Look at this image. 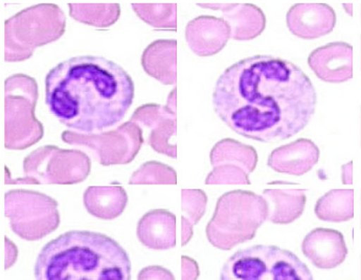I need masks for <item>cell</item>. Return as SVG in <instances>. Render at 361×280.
I'll return each mask as SVG.
<instances>
[{
    "label": "cell",
    "mask_w": 361,
    "mask_h": 280,
    "mask_svg": "<svg viewBox=\"0 0 361 280\" xmlns=\"http://www.w3.org/2000/svg\"><path fill=\"white\" fill-rule=\"evenodd\" d=\"M317 91L293 62L257 55L226 68L216 82L213 106L218 117L248 139H290L314 115Z\"/></svg>",
    "instance_id": "cell-1"
},
{
    "label": "cell",
    "mask_w": 361,
    "mask_h": 280,
    "mask_svg": "<svg viewBox=\"0 0 361 280\" xmlns=\"http://www.w3.org/2000/svg\"><path fill=\"white\" fill-rule=\"evenodd\" d=\"M133 81L103 57L79 56L45 77V102L63 126L80 134H99L122 122L133 103Z\"/></svg>",
    "instance_id": "cell-2"
},
{
    "label": "cell",
    "mask_w": 361,
    "mask_h": 280,
    "mask_svg": "<svg viewBox=\"0 0 361 280\" xmlns=\"http://www.w3.org/2000/svg\"><path fill=\"white\" fill-rule=\"evenodd\" d=\"M34 275L35 280H131V260L110 236L71 230L41 249Z\"/></svg>",
    "instance_id": "cell-3"
},
{
    "label": "cell",
    "mask_w": 361,
    "mask_h": 280,
    "mask_svg": "<svg viewBox=\"0 0 361 280\" xmlns=\"http://www.w3.org/2000/svg\"><path fill=\"white\" fill-rule=\"evenodd\" d=\"M267 217L268 206L262 196L247 191H228L218 199L207 223V241L217 249L230 251L254 240Z\"/></svg>",
    "instance_id": "cell-4"
},
{
    "label": "cell",
    "mask_w": 361,
    "mask_h": 280,
    "mask_svg": "<svg viewBox=\"0 0 361 280\" xmlns=\"http://www.w3.org/2000/svg\"><path fill=\"white\" fill-rule=\"evenodd\" d=\"M66 27V15L57 4H37L17 13L4 23V61L30 59L38 47L61 38Z\"/></svg>",
    "instance_id": "cell-5"
},
{
    "label": "cell",
    "mask_w": 361,
    "mask_h": 280,
    "mask_svg": "<svg viewBox=\"0 0 361 280\" xmlns=\"http://www.w3.org/2000/svg\"><path fill=\"white\" fill-rule=\"evenodd\" d=\"M220 280H314L295 253L278 246L256 245L238 250L224 262Z\"/></svg>",
    "instance_id": "cell-6"
},
{
    "label": "cell",
    "mask_w": 361,
    "mask_h": 280,
    "mask_svg": "<svg viewBox=\"0 0 361 280\" xmlns=\"http://www.w3.org/2000/svg\"><path fill=\"white\" fill-rule=\"evenodd\" d=\"M38 84L34 77L18 73L4 81V148L23 151L38 144L44 128L35 115Z\"/></svg>",
    "instance_id": "cell-7"
},
{
    "label": "cell",
    "mask_w": 361,
    "mask_h": 280,
    "mask_svg": "<svg viewBox=\"0 0 361 280\" xmlns=\"http://www.w3.org/2000/svg\"><path fill=\"white\" fill-rule=\"evenodd\" d=\"M92 171V161L86 153L44 146L30 153L23 160L25 176L13 179L6 167V185H73L83 182Z\"/></svg>",
    "instance_id": "cell-8"
},
{
    "label": "cell",
    "mask_w": 361,
    "mask_h": 280,
    "mask_svg": "<svg viewBox=\"0 0 361 280\" xmlns=\"http://www.w3.org/2000/svg\"><path fill=\"white\" fill-rule=\"evenodd\" d=\"M4 215L12 231L27 242L42 240L61 224L58 202L40 191L27 189L6 193Z\"/></svg>",
    "instance_id": "cell-9"
},
{
    "label": "cell",
    "mask_w": 361,
    "mask_h": 280,
    "mask_svg": "<svg viewBox=\"0 0 361 280\" xmlns=\"http://www.w3.org/2000/svg\"><path fill=\"white\" fill-rule=\"evenodd\" d=\"M61 137L69 146L90 153L103 167L129 165L137 156L144 144L142 129L130 120L99 134H80L67 130L62 133Z\"/></svg>",
    "instance_id": "cell-10"
},
{
    "label": "cell",
    "mask_w": 361,
    "mask_h": 280,
    "mask_svg": "<svg viewBox=\"0 0 361 280\" xmlns=\"http://www.w3.org/2000/svg\"><path fill=\"white\" fill-rule=\"evenodd\" d=\"M130 122L149 131V146L164 156L176 158V146L172 140L176 134V113L166 106L146 104L133 112Z\"/></svg>",
    "instance_id": "cell-11"
},
{
    "label": "cell",
    "mask_w": 361,
    "mask_h": 280,
    "mask_svg": "<svg viewBox=\"0 0 361 280\" xmlns=\"http://www.w3.org/2000/svg\"><path fill=\"white\" fill-rule=\"evenodd\" d=\"M197 6L209 10L221 11L224 20L230 25L231 39L233 40H254L265 31V14L255 4L204 1L197 2Z\"/></svg>",
    "instance_id": "cell-12"
},
{
    "label": "cell",
    "mask_w": 361,
    "mask_h": 280,
    "mask_svg": "<svg viewBox=\"0 0 361 280\" xmlns=\"http://www.w3.org/2000/svg\"><path fill=\"white\" fill-rule=\"evenodd\" d=\"M309 68L327 83H343L353 77V47L332 42L314 49L308 57Z\"/></svg>",
    "instance_id": "cell-13"
},
{
    "label": "cell",
    "mask_w": 361,
    "mask_h": 280,
    "mask_svg": "<svg viewBox=\"0 0 361 280\" xmlns=\"http://www.w3.org/2000/svg\"><path fill=\"white\" fill-rule=\"evenodd\" d=\"M287 27L293 35L305 40L327 36L336 25V14L326 4H296L287 12Z\"/></svg>",
    "instance_id": "cell-14"
},
{
    "label": "cell",
    "mask_w": 361,
    "mask_h": 280,
    "mask_svg": "<svg viewBox=\"0 0 361 280\" xmlns=\"http://www.w3.org/2000/svg\"><path fill=\"white\" fill-rule=\"evenodd\" d=\"M302 252L313 266L324 270L337 268L348 256L345 236L341 231L317 228L305 236Z\"/></svg>",
    "instance_id": "cell-15"
},
{
    "label": "cell",
    "mask_w": 361,
    "mask_h": 280,
    "mask_svg": "<svg viewBox=\"0 0 361 280\" xmlns=\"http://www.w3.org/2000/svg\"><path fill=\"white\" fill-rule=\"evenodd\" d=\"M231 39V27L224 18L199 16L188 23L185 41L199 57L217 55Z\"/></svg>",
    "instance_id": "cell-16"
},
{
    "label": "cell",
    "mask_w": 361,
    "mask_h": 280,
    "mask_svg": "<svg viewBox=\"0 0 361 280\" xmlns=\"http://www.w3.org/2000/svg\"><path fill=\"white\" fill-rule=\"evenodd\" d=\"M319 148L312 140L300 139L270 153L267 165L276 173L302 176L319 163Z\"/></svg>",
    "instance_id": "cell-17"
},
{
    "label": "cell",
    "mask_w": 361,
    "mask_h": 280,
    "mask_svg": "<svg viewBox=\"0 0 361 280\" xmlns=\"http://www.w3.org/2000/svg\"><path fill=\"white\" fill-rule=\"evenodd\" d=\"M136 236L148 249H172L176 246V217L166 210L148 211L138 221Z\"/></svg>",
    "instance_id": "cell-18"
},
{
    "label": "cell",
    "mask_w": 361,
    "mask_h": 280,
    "mask_svg": "<svg viewBox=\"0 0 361 280\" xmlns=\"http://www.w3.org/2000/svg\"><path fill=\"white\" fill-rule=\"evenodd\" d=\"M307 189L274 187L263 191L268 206L267 221L276 225H288L304 212L307 204Z\"/></svg>",
    "instance_id": "cell-19"
},
{
    "label": "cell",
    "mask_w": 361,
    "mask_h": 280,
    "mask_svg": "<svg viewBox=\"0 0 361 280\" xmlns=\"http://www.w3.org/2000/svg\"><path fill=\"white\" fill-rule=\"evenodd\" d=\"M176 40H157L142 55V68L147 75L164 85L176 83Z\"/></svg>",
    "instance_id": "cell-20"
},
{
    "label": "cell",
    "mask_w": 361,
    "mask_h": 280,
    "mask_svg": "<svg viewBox=\"0 0 361 280\" xmlns=\"http://www.w3.org/2000/svg\"><path fill=\"white\" fill-rule=\"evenodd\" d=\"M83 204L92 217L109 221L123 215L128 204V195L120 185L90 186L84 191Z\"/></svg>",
    "instance_id": "cell-21"
},
{
    "label": "cell",
    "mask_w": 361,
    "mask_h": 280,
    "mask_svg": "<svg viewBox=\"0 0 361 280\" xmlns=\"http://www.w3.org/2000/svg\"><path fill=\"white\" fill-rule=\"evenodd\" d=\"M209 159L213 167L235 165L243 170L247 175L254 173L259 160L258 153L254 146L231 139L217 142L212 148Z\"/></svg>",
    "instance_id": "cell-22"
},
{
    "label": "cell",
    "mask_w": 361,
    "mask_h": 280,
    "mask_svg": "<svg viewBox=\"0 0 361 280\" xmlns=\"http://www.w3.org/2000/svg\"><path fill=\"white\" fill-rule=\"evenodd\" d=\"M315 215L328 223H343L354 217L353 189H332L315 204Z\"/></svg>",
    "instance_id": "cell-23"
},
{
    "label": "cell",
    "mask_w": 361,
    "mask_h": 280,
    "mask_svg": "<svg viewBox=\"0 0 361 280\" xmlns=\"http://www.w3.org/2000/svg\"><path fill=\"white\" fill-rule=\"evenodd\" d=\"M71 18L97 29H107L120 19L118 4H68Z\"/></svg>",
    "instance_id": "cell-24"
},
{
    "label": "cell",
    "mask_w": 361,
    "mask_h": 280,
    "mask_svg": "<svg viewBox=\"0 0 361 280\" xmlns=\"http://www.w3.org/2000/svg\"><path fill=\"white\" fill-rule=\"evenodd\" d=\"M132 10L155 30L176 31V4H131Z\"/></svg>",
    "instance_id": "cell-25"
},
{
    "label": "cell",
    "mask_w": 361,
    "mask_h": 280,
    "mask_svg": "<svg viewBox=\"0 0 361 280\" xmlns=\"http://www.w3.org/2000/svg\"><path fill=\"white\" fill-rule=\"evenodd\" d=\"M130 185H175L177 184V174L174 169L159 163L148 161L140 165L129 180Z\"/></svg>",
    "instance_id": "cell-26"
},
{
    "label": "cell",
    "mask_w": 361,
    "mask_h": 280,
    "mask_svg": "<svg viewBox=\"0 0 361 280\" xmlns=\"http://www.w3.org/2000/svg\"><path fill=\"white\" fill-rule=\"evenodd\" d=\"M207 196L201 189H183L181 191V211L192 225H197L207 210Z\"/></svg>",
    "instance_id": "cell-27"
},
{
    "label": "cell",
    "mask_w": 361,
    "mask_h": 280,
    "mask_svg": "<svg viewBox=\"0 0 361 280\" xmlns=\"http://www.w3.org/2000/svg\"><path fill=\"white\" fill-rule=\"evenodd\" d=\"M250 175L235 165H220L205 179L207 185H250Z\"/></svg>",
    "instance_id": "cell-28"
},
{
    "label": "cell",
    "mask_w": 361,
    "mask_h": 280,
    "mask_svg": "<svg viewBox=\"0 0 361 280\" xmlns=\"http://www.w3.org/2000/svg\"><path fill=\"white\" fill-rule=\"evenodd\" d=\"M137 280H175L174 275L161 266H149L138 273Z\"/></svg>",
    "instance_id": "cell-29"
},
{
    "label": "cell",
    "mask_w": 361,
    "mask_h": 280,
    "mask_svg": "<svg viewBox=\"0 0 361 280\" xmlns=\"http://www.w3.org/2000/svg\"><path fill=\"white\" fill-rule=\"evenodd\" d=\"M200 269L198 262L190 256H181V280H198Z\"/></svg>",
    "instance_id": "cell-30"
},
{
    "label": "cell",
    "mask_w": 361,
    "mask_h": 280,
    "mask_svg": "<svg viewBox=\"0 0 361 280\" xmlns=\"http://www.w3.org/2000/svg\"><path fill=\"white\" fill-rule=\"evenodd\" d=\"M18 253L16 245L6 236L4 238V269L6 270L14 266L17 258H18Z\"/></svg>",
    "instance_id": "cell-31"
},
{
    "label": "cell",
    "mask_w": 361,
    "mask_h": 280,
    "mask_svg": "<svg viewBox=\"0 0 361 280\" xmlns=\"http://www.w3.org/2000/svg\"><path fill=\"white\" fill-rule=\"evenodd\" d=\"M194 225H192L185 217H181V246L185 247L193 238Z\"/></svg>",
    "instance_id": "cell-32"
},
{
    "label": "cell",
    "mask_w": 361,
    "mask_h": 280,
    "mask_svg": "<svg viewBox=\"0 0 361 280\" xmlns=\"http://www.w3.org/2000/svg\"><path fill=\"white\" fill-rule=\"evenodd\" d=\"M352 170H353V163L350 161V163H345V165H343L341 167V180H343V183L345 185H352L353 183V178H352Z\"/></svg>",
    "instance_id": "cell-33"
},
{
    "label": "cell",
    "mask_w": 361,
    "mask_h": 280,
    "mask_svg": "<svg viewBox=\"0 0 361 280\" xmlns=\"http://www.w3.org/2000/svg\"><path fill=\"white\" fill-rule=\"evenodd\" d=\"M166 107L176 113V88H174L169 94L168 98H166Z\"/></svg>",
    "instance_id": "cell-34"
},
{
    "label": "cell",
    "mask_w": 361,
    "mask_h": 280,
    "mask_svg": "<svg viewBox=\"0 0 361 280\" xmlns=\"http://www.w3.org/2000/svg\"><path fill=\"white\" fill-rule=\"evenodd\" d=\"M343 8H345V10L347 11L348 15L351 17L352 14H353V12H352V8H353V6H352V4H343Z\"/></svg>",
    "instance_id": "cell-35"
}]
</instances>
